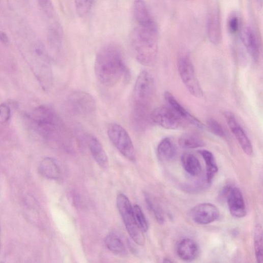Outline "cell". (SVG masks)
<instances>
[{"mask_svg":"<svg viewBox=\"0 0 263 263\" xmlns=\"http://www.w3.org/2000/svg\"><path fill=\"white\" fill-rule=\"evenodd\" d=\"M95 76L100 84L113 87L130 78V72L121 47L114 43L103 46L97 52L94 65Z\"/></svg>","mask_w":263,"mask_h":263,"instance_id":"1","label":"cell"},{"mask_svg":"<svg viewBox=\"0 0 263 263\" xmlns=\"http://www.w3.org/2000/svg\"><path fill=\"white\" fill-rule=\"evenodd\" d=\"M135 25L130 36L132 53L141 65L152 66L159 52V28L155 20Z\"/></svg>","mask_w":263,"mask_h":263,"instance_id":"2","label":"cell"},{"mask_svg":"<svg viewBox=\"0 0 263 263\" xmlns=\"http://www.w3.org/2000/svg\"><path fill=\"white\" fill-rule=\"evenodd\" d=\"M155 93V83L153 75L147 70L141 71L133 90L132 121L141 123L150 119L149 108Z\"/></svg>","mask_w":263,"mask_h":263,"instance_id":"3","label":"cell"},{"mask_svg":"<svg viewBox=\"0 0 263 263\" xmlns=\"http://www.w3.org/2000/svg\"><path fill=\"white\" fill-rule=\"evenodd\" d=\"M33 126L39 135L49 140L66 136L63 121L54 109L47 106L37 108L31 116Z\"/></svg>","mask_w":263,"mask_h":263,"instance_id":"4","label":"cell"},{"mask_svg":"<svg viewBox=\"0 0 263 263\" xmlns=\"http://www.w3.org/2000/svg\"><path fill=\"white\" fill-rule=\"evenodd\" d=\"M66 105L74 115L81 118H91L96 113L97 104L93 96L82 91H75L67 97Z\"/></svg>","mask_w":263,"mask_h":263,"instance_id":"5","label":"cell"},{"mask_svg":"<svg viewBox=\"0 0 263 263\" xmlns=\"http://www.w3.org/2000/svg\"><path fill=\"white\" fill-rule=\"evenodd\" d=\"M116 203L129 235L137 245H144L145 239L143 232L136 222L133 207L129 199L125 195L120 194L117 197Z\"/></svg>","mask_w":263,"mask_h":263,"instance_id":"6","label":"cell"},{"mask_svg":"<svg viewBox=\"0 0 263 263\" xmlns=\"http://www.w3.org/2000/svg\"><path fill=\"white\" fill-rule=\"evenodd\" d=\"M108 137L115 148L128 160H136V152L131 138L125 129L119 124L112 123L107 130Z\"/></svg>","mask_w":263,"mask_h":263,"instance_id":"7","label":"cell"},{"mask_svg":"<svg viewBox=\"0 0 263 263\" xmlns=\"http://www.w3.org/2000/svg\"><path fill=\"white\" fill-rule=\"evenodd\" d=\"M181 78L188 92L196 98L203 97V92L197 78L191 60L187 54H182L178 63Z\"/></svg>","mask_w":263,"mask_h":263,"instance_id":"8","label":"cell"},{"mask_svg":"<svg viewBox=\"0 0 263 263\" xmlns=\"http://www.w3.org/2000/svg\"><path fill=\"white\" fill-rule=\"evenodd\" d=\"M150 120L155 124L169 130L182 128L184 121L169 106L160 107L150 112Z\"/></svg>","mask_w":263,"mask_h":263,"instance_id":"9","label":"cell"},{"mask_svg":"<svg viewBox=\"0 0 263 263\" xmlns=\"http://www.w3.org/2000/svg\"><path fill=\"white\" fill-rule=\"evenodd\" d=\"M219 209L211 203L204 202L196 205L191 210L192 220L200 225H207L216 221L219 217Z\"/></svg>","mask_w":263,"mask_h":263,"instance_id":"10","label":"cell"},{"mask_svg":"<svg viewBox=\"0 0 263 263\" xmlns=\"http://www.w3.org/2000/svg\"><path fill=\"white\" fill-rule=\"evenodd\" d=\"M224 116L229 129L243 151L247 155H251L253 152L251 142L235 115L230 111H226Z\"/></svg>","mask_w":263,"mask_h":263,"instance_id":"11","label":"cell"},{"mask_svg":"<svg viewBox=\"0 0 263 263\" xmlns=\"http://www.w3.org/2000/svg\"><path fill=\"white\" fill-rule=\"evenodd\" d=\"M208 38L214 45H218L222 40V26L220 11L214 8L208 13L206 22Z\"/></svg>","mask_w":263,"mask_h":263,"instance_id":"12","label":"cell"},{"mask_svg":"<svg viewBox=\"0 0 263 263\" xmlns=\"http://www.w3.org/2000/svg\"><path fill=\"white\" fill-rule=\"evenodd\" d=\"M231 215L237 218H243L246 214L244 199L241 191L231 187L226 198Z\"/></svg>","mask_w":263,"mask_h":263,"instance_id":"13","label":"cell"},{"mask_svg":"<svg viewBox=\"0 0 263 263\" xmlns=\"http://www.w3.org/2000/svg\"><path fill=\"white\" fill-rule=\"evenodd\" d=\"M164 97L169 106L176 112L185 123L190 124L198 129H202L203 125L200 121L191 114L170 92H166L164 94Z\"/></svg>","mask_w":263,"mask_h":263,"instance_id":"14","label":"cell"},{"mask_svg":"<svg viewBox=\"0 0 263 263\" xmlns=\"http://www.w3.org/2000/svg\"><path fill=\"white\" fill-rule=\"evenodd\" d=\"M241 38L242 41L249 54L256 62L259 57V45L257 36L249 26H245L241 30Z\"/></svg>","mask_w":263,"mask_h":263,"instance_id":"15","label":"cell"},{"mask_svg":"<svg viewBox=\"0 0 263 263\" xmlns=\"http://www.w3.org/2000/svg\"><path fill=\"white\" fill-rule=\"evenodd\" d=\"M47 41L52 52L57 55L62 53L64 47V32L59 22L52 23L48 27Z\"/></svg>","mask_w":263,"mask_h":263,"instance_id":"16","label":"cell"},{"mask_svg":"<svg viewBox=\"0 0 263 263\" xmlns=\"http://www.w3.org/2000/svg\"><path fill=\"white\" fill-rule=\"evenodd\" d=\"M88 136V145L94 159L101 168L103 169H107L109 167V160L106 151L96 136L91 134Z\"/></svg>","mask_w":263,"mask_h":263,"instance_id":"17","label":"cell"},{"mask_svg":"<svg viewBox=\"0 0 263 263\" xmlns=\"http://www.w3.org/2000/svg\"><path fill=\"white\" fill-rule=\"evenodd\" d=\"M199 251L198 244L191 239L182 240L177 247V252L179 257L186 261L194 260L197 257Z\"/></svg>","mask_w":263,"mask_h":263,"instance_id":"18","label":"cell"},{"mask_svg":"<svg viewBox=\"0 0 263 263\" xmlns=\"http://www.w3.org/2000/svg\"><path fill=\"white\" fill-rule=\"evenodd\" d=\"M177 154V150L176 144L170 138H164L157 147V156L162 162H168L173 160Z\"/></svg>","mask_w":263,"mask_h":263,"instance_id":"19","label":"cell"},{"mask_svg":"<svg viewBox=\"0 0 263 263\" xmlns=\"http://www.w3.org/2000/svg\"><path fill=\"white\" fill-rule=\"evenodd\" d=\"M40 173L43 177L57 180L61 177V170L56 161L50 157L45 158L40 163L39 167Z\"/></svg>","mask_w":263,"mask_h":263,"instance_id":"20","label":"cell"},{"mask_svg":"<svg viewBox=\"0 0 263 263\" xmlns=\"http://www.w3.org/2000/svg\"><path fill=\"white\" fill-rule=\"evenodd\" d=\"M206 165V177L208 183H211L218 172V167L213 153L208 150L199 151Z\"/></svg>","mask_w":263,"mask_h":263,"instance_id":"21","label":"cell"},{"mask_svg":"<svg viewBox=\"0 0 263 263\" xmlns=\"http://www.w3.org/2000/svg\"><path fill=\"white\" fill-rule=\"evenodd\" d=\"M182 163L185 170L190 176H199L201 172V167L197 158L192 154L185 153L182 157Z\"/></svg>","mask_w":263,"mask_h":263,"instance_id":"22","label":"cell"},{"mask_svg":"<svg viewBox=\"0 0 263 263\" xmlns=\"http://www.w3.org/2000/svg\"><path fill=\"white\" fill-rule=\"evenodd\" d=\"M180 145L184 149H192L203 147V140L197 135L194 133H185L179 138Z\"/></svg>","mask_w":263,"mask_h":263,"instance_id":"23","label":"cell"},{"mask_svg":"<svg viewBox=\"0 0 263 263\" xmlns=\"http://www.w3.org/2000/svg\"><path fill=\"white\" fill-rule=\"evenodd\" d=\"M105 245L113 253L123 255L126 253L125 246L122 240L115 234L110 233L104 240Z\"/></svg>","mask_w":263,"mask_h":263,"instance_id":"24","label":"cell"},{"mask_svg":"<svg viewBox=\"0 0 263 263\" xmlns=\"http://www.w3.org/2000/svg\"><path fill=\"white\" fill-rule=\"evenodd\" d=\"M254 246L257 262H262V231L261 225H256L254 232Z\"/></svg>","mask_w":263,"mask_h":263,"instance_id":"25","label":"cell"},{"mask_svg":"<svg viewBox=\"0 0 263 263\" xmlns=\"http://www.w3.org/2000/svg\"><path fill=\"white\" fill-rule=\"evenodd\" d=\"M144 197L148 207L152 213H153L158 223L161 224H163L164 223V217L161 209L148 194H145Z\"/></svg>","mask_w":263,"mask_h":263,"instance_id":"26","label":"cell"},{"mask_svg":"<svg viewBox=\"0 0 263 263\" xmlns=\"http://www.w3.org/2000/svg\"><path fill=\"white\" fill-rule=\"evenodd\" d=\"M133 210L135 220L138 226L143 232H147L149 228L148 222L141 209L138 205L135 204L133 207Z\"/></svg>","mask_w":263,"mask_h":263,"instance_id":"27","label":"cell"},{"mask_svg":"<svg viewBox=\"0 0 263 263\" xmlns=\"http://www.w3.org/2000/svg\"><path fill=\"white\" fill-rule=\"evenodd\" d=\"M76 10L79 16H85L90 11L94 0H74Z\"/></svg>","mask_w":263,"mask_h":263,"instance_id":"28","label":"cell"},{"mask_svg":"<svg viewBox=\"0 0 263 263\" xmlns=\"http://www.w3.org/2000/svg\"><path fill=\"white\" fill-rule=\"evenodd\" d=\"M207 125L210 132L221 138H227V133L222 125L217 121L210 119L207 122Z\"/></svg>","mask_w":263,"mask_h":263,"instance_id":"29","label":"cell"},{"mask_svg":"<svg viewBox=\"0 0 263 263\" xmlns=\"http://www.w3.org/2000/svg\"><path fill=\"white\" fill-rule=\"evenodd\" d=\"M240 20L236 14H231L228 18L227 26L229 32L233 35H236L240 28Z\"/></svg>","mask_w":263,"mask_h":263,"instance_id":"30","label":"cell"},{"mask_svg":"<svg viewBox=\"0 0 263 263\" xmlns=\"http://www.w3.org/2000/svg\"><path fill=\"white\" fill-rule=\"evenodd\" d=\"M42 11L48 16L51 17L54 14V7L51 0H37Z\"/></svg>","mask_w":263,"mask_h":263,"instance_id":"31","label":"cell"},{"mask_svg":"<svg viewBox=\"0 0 263 263\" xmlns=\"http://www.w3.org/2000/svg\"><path fill=\"white\" fill-rule=\"evenodd\" d=\"M11 118V110L5 104H0V123L7 122Z\"/></svg>","mask_w":263,"mask_h":263,"instance_id":"32","label":"cell"},{"mask_svg":"<svg viewBox=\"0 0 263 263\" xmlns=\"http://www.w3.org/2000/svg\"><path fill=\"white\" fill-rule=\"evenodd\" d=\"M0 42L5 44H8L10 42L8 36L2 31H0Z\"/></svg>","mask_w":263,"mask_h":263,"instance_id":"33","label":"cell"},{"mask_svg":"<svg viewBox=\"0 0 263 263\" xmlns=\"http://www.w3.org/2000/svg\"><path fill=\"white\" fill-rule=\"evenodd\" d=\"M256 3L259 7L261 8L262 6V0H255Z\"/></svg>","mask_w":263,"mask_h":263,"instance_id":"34","label":"cell"},{"mask_svg":"<svg viewBox=\"0 0 263 263\" xmlns=\"http://www.w3.org/2000/svg\"><path fill=\"white\" fill-rule=\"evenodd\" d=\"M164 262H173V261L170 260V258H164Z\"/></svg>","mask_w":263,"mask_h":263,"instance_id":"35","label":"cell"}]
</instances>
